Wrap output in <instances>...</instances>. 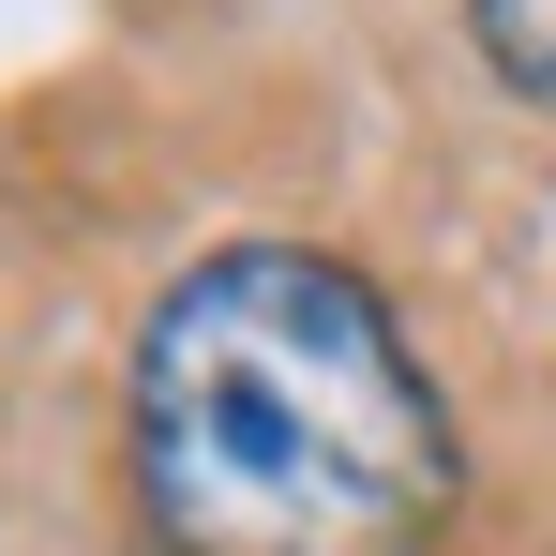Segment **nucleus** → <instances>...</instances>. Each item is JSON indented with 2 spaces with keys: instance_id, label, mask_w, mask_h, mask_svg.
I'll list each match as a JSON object with an SVG mask.
<instances>
[{
  "instance_id": "f257e3e1",
  "label": "nucleus",
  "mask_w": 556,
  "mask_h": 556,
  "mask_svg": "<svg viewBox=\"0 0 556 556\" xmlns=\"http://www.w3.org/2000/svg\"><path fill=\"white\" fill-rule=\"evenodd\" d=\"M136 496L166 556H437L466 452L346 256L241 241L136 331Z\"/></svg>"
},
{
  "instance_id": "f03ea898",
  "label": "nucleus",
  "mask_w": 556,
  "mask_h": 556,
  "mask_svg": "<svg viewBox=\"0 0 556 556\" xmlns=\"http://www.w3.org/2000/svg\"><path fill=\"white\" fill-rule=\"evenodd\" d=\"M466 30H481V61L527 105H556V0H466Z\"/></svg>"
}]
</instances>
